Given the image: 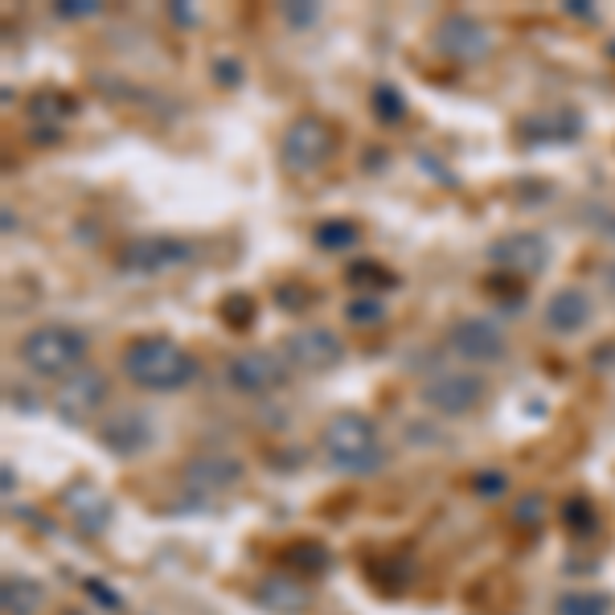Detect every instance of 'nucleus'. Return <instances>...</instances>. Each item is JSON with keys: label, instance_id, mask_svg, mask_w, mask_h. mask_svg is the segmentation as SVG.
<instances>
[{"label": "nucleus", "instance_id": "obj_1", "mask_svg": "<svg viewBox=\"0 0 615 615\" xmlns=\"http://www.w3.org/2000/svg\"><path fill=\"white\" fill-rule=\"evenodd\" d=\"M119 370L131 386L169 394V390H181L198 378V358L169 337H136V341L124 344Z\"/></svg>", "mask_w": 615, "mask_h": 615}, {"label": "nucleus", "instance_id": "obj_2", "mask_svg": "<svg viewBox=\"0 0 615 615\" xmlns=\"http://www.w3.org/2000/svg\"><path fill=\"white\" fill-rule=\"evenodd\" d=\"M320 447H325V459H329L337 473L349 476H370L382 468V444H378V431L365 415L358 411H344V415H332L320 431Z\"/></svg>", "mask_w": 615, "mask_h": 615}, {"label": "nucleus", "instance_id": "obj_3", "mask_svg": "<svg viewBox=\"0 0 615 615\" xmlns=\"http://www.w3.org/2000/svg\"><path fill=\"white\" fill-rule=\"evenodd\" d=\"M86 349H91V337L74 325H42L21 337L17 353L25 361L29 370L38 378H71V373L83 370Z\"/></svg>", "mask_w": 615, "mask_h": 615}, {"label": "nucleus", "instance_id": "obj_4", "mask_svg": "<svg viewBox=\"0 0 615 615\" xmlns=\"http://www.w3.org/2000/svg\"><path fill=\"white\" fill-rule=\"evenodd\" d=\"M189 258H193V243H185V238H177V234H140V238H128L119 246L115 263H119V272L128 275H165L185 267Z\"/></svg>", "mask_w": 615, "mask_h": 615}, {"label": "nucleus", "instance_id": "obj_5", "mask_svg": "<svg viewBox=\"0 0 615 615\" xmlns=\"http://www.w3.org/2000/svg\"><path fill=\"white\" fill-rule=\"evenodd\" d=\"M332 148H337V136L329 124L316 115H300L296 124H287L284 140H279V160L291 172H312L332 157Z\"/></svg>", "mask_w": 615, "mask_h": 615}, {"label": "nucleus", "instance_id": "obj_6", "mask_svg": "<svg viewBox=\"0 0 615 615\" xmlns=\"http://www.w3.org/2000/svg\"><path fill=\"white\" fill-rule=\"evenodd\" d=\"M447 349L456 358L473 361V365H492V361H501L509 353V341H505V329L497 320H488V316H464L447 332Z\"/></svg>", "mask_w": 615, "mask_h": 615}, {"label": "nucleus", "instance_id": "obj_7", "mask_svg": "<svg viewBox=\"0 0 615 615\" xmlns=\"http://www.w3.org/2000/svg\"><path fill=\"white\" fill-rule=\"evenodd\" d=\"M485 378H476V373H464V370H452V373H435L427 386L418 390V399L427 402L431 411H439V415H468L480 406L485 399Z\"/></svg>", "mask_w": 615, "mask_h": 615}, {"label": "nucleus", "instance_id": "obj_8", "mask_svg": "<svg viewBox=\"0 0 615 615\" xmlns=\"http://www.w3.org/2000/svg\"><path fill=\"white\" fill-rule=\"evenodd\" d=\"M284 378H287L284 361H279V353H272V349H246V353L226 361V382L238 390V394H251V399L279 390L284 386Z\"/></svg>", "mask_w": 615, "mask_h": 615}, {"label": "nucleus", "instance_id": "obj_9", "mask_svg": "<svg viewBox=\"0 0 615 615\" xmlns=\"http://www.w3.org/2000/svg\"><path fill=\"white\" fill-rule=\"evenodd\" d=\"M488 258L501 267L505 275H521V279H533V275L545 272L550 263V243L533 230H517V234H505L497 243L488 246Z\"/></svg>", "mask_w": 615, "mask_h": 615}, {"label": "nucleus", "instance_id": "obj_10", "mask_svg": "<svg viewBox=\"0 0 615 615\" xmlns=\"http://www.w3.org/2000/svg\"><path fill=\"white\" fill-rule=\"evenodd\" d=\"M284 358L300 370H337L344 361V341L332 329H300L284 341Z\"/></svg>", "mask_w": 615, "mask_h": 615}, {"label": "nucleus", "instance_id": "obj_11", "mask_svg": "<svg viewBox=\"0 0 615 615\" xmlns=\"http://www.w3.org/2000/svg\"><path fill=\"white\" fill-rule=\"evenodd\" d=\"M435 45L444 50L447 57H456V62H476V57H485L492 50V33H488L485 21H476L468 13H452L439 21L435 29Z\"/></svg>", "mask_w": 615, "mask_h": 615}, {"label": "nucleus", "instance_id": "obj_12", "mask_svg": "<svg viewBox=\"0 0 615 615\" xmlns=\"http://www.w3.org/2000/svg\"><path fill=\"white\" fill-rule=\"evenodd\" d=\"M103 402H107V378H103L99 370H91V365H83L78 373H71L66 378V386L57 390V415L71 418V423H86V418L99 411Z\"/></svg>", "mask_w": 615, "mask_h": 615}, {"label": "nucleus", "instance_id": "obj_13", "mask_svg": "<svg viewBox=\"0 0 615 615\" xmlns=\"http://www.w3.org/2000/svg\"><path fill=\"white\" fill-rule=\"evenodd\" d=\"M591 316H595V304H591L587 291H579V287H562L554 291L550 300H545V329L559 332V337H571V332H583L591 325Z\"/></svg>", "mask_w": 615, "mask_h": 615}, {"label": "nucleus", "instance_id": "obj_14", "mask_svg": "<svg viewBox=\"0 0 615 615\" xmlns=\"http://www.w3.org/2000/svg\"><path fill=\"white\" fill-rule=\"evenodd\" d=\"M103 447L115 452V456H140L144 447L152 444V418L144 411H115L107 423H103Z\"/></svg>", "mask_w": 615, "mask_h": 615}, {"label": "nucleus", "instance_id": "obj_15", "mask_svg": "<svg viewBox=\"0 0 615 615\" xmlns=\"http://www.w3.org/2000/svg\"><path fill=\"white\" fill-rule=\"evenodd\" d=\"M238 476H243V464L230 456H205V459H193L185 468V480L198 492H222V488L238 485Z\"/></svg>", "mask_w": 615, "mask_h": 615}, {"label": "nucleus", "instance_id": "obj_16", "mask_svg": "<svg viewBox=\"0 0 615 615\" xmlns=\"http://www.w3.org/2000/svg\"><path fill=\"white\" fill-rule=\"evenodd\" d=\"M66 509H71V517L86 533H103L107 530V521H112V505H107V497H99L95 488H71V492H66Z\"/></svg>", "mask_w": 615, "mask_h": 615}, {"label": "nucleus", "instance_id": "obj_17", "mask_svg": "<svg viewBox=\"0 0 615 615\" xmlns=\"http://www.w3.org/2000/svg\"><path fill=\"white\" fill-rule=\"evenodd\" d=\"M45 603V591L38 579L25 574H9L4 579V615H38Z\"/></svg>", "mask_w": 615, "mask_h": 615}, {"label": "nucleus", "instance_id": "obj_18", "mask_svg": "<svg viewBox=\"0 0 615 615\" xmlns=\"http://www.w3.org/2000/svg\"><path fill=\"white\" fill-rule=\"evenodd\" d=\"M312 238L320 251H344V246L358 243V226L344 222V218H332V222H320V226L312 230Z\"/></svg>", "mask_w": 615, "mask_h": 615}, {"label": "nucleus", "instance_id": "obj_19", "mask_svg": "<svg viewBox=\"0 0 615 615\" xmlns=\"http://www.w3.org/2000/svg\"><path fill=\"white\" fill-rule=\"evenodd\" d=\"M612 612V600L600 595V591H571L559 600V615H607Z\"/></svg>", "mask_w": 615, "mask_h": 615}, {"label": "nucleus", "instance_id": "obj_20", "mask_svg": "<svg viewBox=\"0 0 615 615\" xmlns=\"http://www.w3.org/2000/svg\"><path fill=\"white\" fill-rule=\"evenodd\" d=\"M218 316L226 320L230 329H246V325L255 320V300L243 296V291H234V296H226V300L218 304Z\"/></svg>", "mask_w": 615, "mask_h": 615}, {"label": "nucleus", "instance_id": "obj_21", "mask_svg": "<svg viewBox=\"0 0 615 615\" xmlns=\"http://www.w3.org/2000/svg\"><path fill=\"white\" fill-rule=\"evenodd\" d=\"M373 115L382 119V124H399L402 115H406V103L394 86H373Z\"/></svg>", "mask_w": 615, "mask_h": 615}, {"label": "nucleus", "instance_id": "obj_22", "mask_svg": "<svg viewBox=\"0 0 615 615\" xmlns=\"http://www.w3.org/2000/svg\"><path fill=\"white\" fill-rule=\"evenodd\" d=\"M399 279L382 263H353L349 267V287H394Z\"/></svg>", "mask_w": 615, "mask_h": 615}, {"label": "nucleus", "instance_id": "obj_23", "mask_svg": "<svg viewBox=\"0 0 615 615\" xmlns=\"http://www.w3.org/2000/svg\"><path fill=\"white\" fill-rule=\"evenodd\" d=\"M566 526H571L574 533L591 538V533H595V526H600V517H595V505H591L587 497H574V501H566Z\"/></svg>", "mask_w": 615, "mask_h": 615}, {"label": "nucleus", "instance_id": "obj_24", "mask_svg": "<svg viewBox=\"0 0 615 615\" xmlns=\"http://www.w3.org/2000/svg\"><path fill=\"white\" fill-rule=\"evenodd\" d=\"M263 600L272 603V607H279V612H300L304 607V591L291 587V583H263Z\"/></svg>", "mask_w": 615, "mask_h": 615}, {"label": "nucleus", "instance_id": "obj_25", "mask_svg": "<svg viewBox=\"0 0 615 615\" xmlns=\"http://www.w3.org/2000/svg\"><path fill=\"white\" fill-rule=\"evenodd\" d=\"M344 316H349L353 325H361V320H378V316H382V300H378V296H361V300L344 304Z\"/></svg>", "mask_w": 615, "mask_h": 615}, {"label": "nucleus", "instance_id": "obj_26", "mask_svg": "<svg viewBox=\"0 0 615 615\" xmlns=\"http://www.w3.org/2000/svg\"><path fill=\"white\" fill-rule=\"evenodd\" d=\"M275 300L284 304L287 312H300L304 304L316 300V291H308V287H296V284H284L279 291H275Z\"/></svg>", "mask_w": 615, "mask_h": 615}, {"label": "nucleus", "instance_id": "obj_27", "mask_svg": "<svg viewBox=\"0 0 615 615\" xmlns=\"http://www.w3.org/2000/svg\"><path fill=\"white\" fill-rule=\"evenodd\" d=\"M476 492H485L488 501H492V497H501V492H505V476L501 473H480V476H476Z\"/></svg>", "mask_w": 615, "mask_h": 615}, {"label": "nucleus", "instance_id": "obj_28", "mask_svg": "<svg viewBox=\"0 0 615 615\" xmlns=\"http://www.w3.org/2000/svg\"><path fill=\"white\" fill-rule=\"evenodd\" d=\"M99 13V4H91V0H62L57 4V17H91Z\"/></svg>", "mask_w": 615, "mask_h": 615}, {"label": "nucleus", "instance_id": "obj_29", "mask_svg": "<svg viewBox=\"0 0 615 615\" xmlns=\"http://www.w3.org/2000/svg\"><path fill=\"white\" fill-rule=\"evenodd\" d=\"M284 17L291 21V25H312L316 9H312V4H284Z\"/></svg>", "mask_w": 615, "mask_h": 615}, {"label": "nucleus", "instance_id": "obj_30", "mask_svg": "<svg viewBox=\"0 0 615 615\" xmlns=\"http://www.w3.org/2000/svg\"><path fill=\"white\" fill-rule=\"evenodd\" d=\"M83 587H86V591H95V600H99L103 607H119V595H115L112 587H103L99 579H83Z\"/></svg>", "mask_w": 615, "mask_h": 615}, {"label": "nucleus", "instance_id": "obj_31", "mask_svg": "<svg viewBox=\"0 0 615 615\" xmlns=\"http://www.w3.org/2000/svg\"><path fill=\"white\" fill-rule=\"evenodd\" d=\"M595 222H600L603 238H615V210H600V214H595Z\"/></svg>", "mask_w": 615, "mask_h": 615}, {"label": "nucleus", "instance_id": "obj_32", "mask_svg": "<svg viewBox=\"0 0 615 615\" xmlns=\"http://www.w3.org/2000/svg\"><path fill=\"white\" fill-rule=\"evenodd\" d=\"M218 71H222V83H234V78H238V66H234V62H218Z\"/></svg>", "mask_w": 615, "mask_h": 615}, {"label": "nucleus", "instance_id": "obj_33", "mask_svg": "<svg viewBox=\"0 0 615 615\" xmlns=\"http://www.w3.org/2000/svg\"><path fill=\"white\" fill-rule=\"evenodd\" d=\"M71 615H74V612H71Z\"/></svg>", "mask_w": 615, "mask_h": 615}]
</instances>
